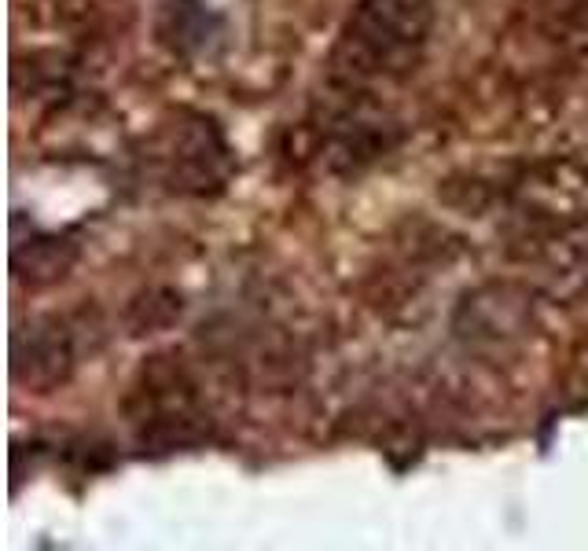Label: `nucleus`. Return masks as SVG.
<instances>
[{
    "label": "nucleus",
    "mask_w": 588,
    "mask_h": 551,
    "mask_svg": "<svg viewBox=\"0 0 588 551\" xmlns=\"http://www.w3.org/2000/svg\"><path fill=\"white\" fill-rule=\"evenodd\" d=\"M430 30L434 0H357L331 45V89L346 96L408 78L423 63Z\"/></svg>",
    "instance_id": "1"
},
{
    "label": "nucleus",
    "mask_w": 588,
    "mask_h": 551,
    "mask_svg": "<svg viewBox=\"0 0 588 551\" xmlns=\"http://www.w3.org/2000/svg\"><path fill=\"white\" fill-rule=\"evenodd\" d=\"M155 41L181 63L214 59L225 45V15L210 0H162L155 8Z\"/></svg>",
    "instance_id": "3"
},
{
    "label": "nucleus",
    "mask_w": 588,
    "mask_h": 551,
    "mask_svg": "<svg viewBox=\"0 0 588 551\" xmlns=\"http://www.w3.org/2000/svg\"><path fill=\"white\" fill-rule=\"evenodd\" d=\"M236 169L232 147L214 118L188 114L170 133L162 147V177L173 192L184 195H217L225 192L228 177Z\"/></svg>",
    "instance_id": "2"
},
{
    "label": "nucleus",
    "mask_w": 588,
    "mask_h": 551,
    "mask_svg": "<svg viewBox=\"0 0 588 551\" xmlns=\"http://www.w3.org/2000/svg\"><path fill=\"white\" fill-rule=\"evenodd\" d=\"M70 331L56 320H37L34 331H19L12 349L15 383L45 390V386L67 383L74 364H78Z\"/></svg>",
    "instance_id": "4"
}]
</instances>
